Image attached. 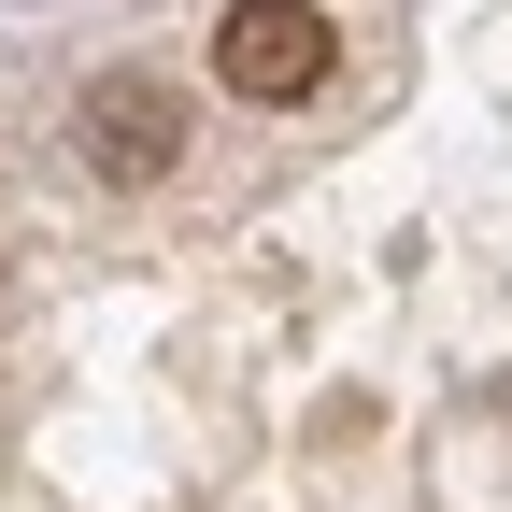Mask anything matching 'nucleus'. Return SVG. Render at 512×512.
Wrapping results in <instances>:
<instances>
[{
  "label": "nucleus",
  "instance_id": "nucleus-1",
  "mask_svg": "<svg viewBox=\"0 0 512 512\" xmlns=\"http://www.w3.org/2000/svg\"><path fill=\"white\" fill-rule=\"evenodd\" d=\"M214 86L228 100H313L328 86V0H228L214 15Z\"/></svg>",
  "mask_w": 512,
  "mask_h": 512
},
{
  "label": "nucleus",
  "instance_id": "nucleus-2",
  "mask_svg": "<svg viewBox=\"0 0 512 512\" xmlns=\"http://www.w3.org/2000/svg\"><path fill=\"white\" fill-rule=\"evenodd\" d=\"M171 157H185V100H171L157 72L86 86V171H100V185H157Z\"/></svg>",
  "mask_w": 512,
  "mask_h": 512
}]
</instances>
